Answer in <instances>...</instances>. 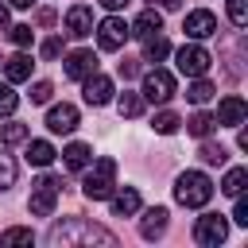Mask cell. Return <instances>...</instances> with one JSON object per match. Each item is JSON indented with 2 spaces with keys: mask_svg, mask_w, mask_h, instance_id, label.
<instances>
[{
  "mask_svg": "<svg viewBox=\"0 0 248 248\" xmlns=\"http://www.w3.org/2000/svg\"><path fill=\"white\" fill-rule=\"evenodd\" d=\"M46 240H50L54 248H70V244H105V248H112V244H116V236H112L108 229L89 225V221H81V217L58 221V225L46 232Z\"/></svg>",
  "mask_w": 248,
  "mask_h": 248,
  "instance_id": "6da1fadb",
  "label": "cell"
},
{
  "mask_svg": "<svg viewBox=\"0 0 248 248\" xmlns=\"http://www.w3.org/2000/svg\"><path fill=\"white\" fill-rule=\"evenodd\" d=\"M174 198H178V205H186V209H202V205L213 198V182H209V174H202V170H186V174H178V182H174Z\"/></svg>",
  "mask_w": 248,
  "mask_h": 248,
  "instance_id": "7a4b0ae2",
  "label": "cell"
},
{
  "mask_svg": "<svg viewBox=\"0 0 248 248\" xmlns=\"http://www.w3.org/2000/svg\"><path fill=\"white\" fill-rule=\"evenodd\" d=\"M112 186H116V159H97L93 167H89V174H85V182H81V194L89 198V202H105L108 194H112Z\"/></svg>",
  "mask_w": 248,
  "mask_h": 248,
  "instance_id": "3957f363",
  "label": "cell"
},
{
  "mask_svg": "<svg viewBox=\"0 0 248 248\" xmlns=\"http://www.w3.org/2000/svg\"><path fill=\"white\" fill-rule=\"evenodd\" d=\"M58 186H62V182H58L54 174H43V178L35 182L31 202H27L35 217H50V213H54V205H58Z\"/></svg>",
  "mask_w": 248,
  "mask_h": 248,
  "instance_id": "277c9868",
  "label": "cell"
},
{
  "mask_svg": "<svg viewBox=\"0 0 248 248\" xmlns=\"http://www.w3.org/2000/svg\"><path fill=\"white\" fill-rule=\"evenodd\" d=\"M225 236H229V221H225L221 213H205V217H198V225H194V240H198V244L217 248Z\"/></svg>",
  "mask_w": 248,
  "mask_h": 248,
  "instance_id": "5b68a950",
  "label": "cell"
},
{
  "mask_svg": "<svg viewBox=\"0 0 248 248\" xmlns=\"http://www.w3.org/2000/svg\"><path fill=\"white\" fill-rule=\"evenodd\" d=\"M174 58H178V70H182L186 78H205V70H209V62H213V58H209V50H205V46H198V43L182 46Z\"/></svg>",
  "mask_w": 248,
  "mask_h": 248,
  "instance_id": "8992f818",
  "label": "cell"
},
{
  "mask_svg": "<svg viewBox=\"0 0 248 248\" xmlns=\"http://www.w3.org/2000/svg\"><path fill=\"white\" fill-rule=\"evenodd\" d=\"M143 101H155V105H167L170 97H174V78L167 74V70H151L147 78H143V93H140Z\"/></svg>",
  "mask_w": 248,
  "mask_h": 248,
  "instance_id": "52a82bcc",
  "label": "cell"
},
{
  "mask_svg": "<svg viewBox=\"0 0 248 248\" xmlns=\"http://www.w3.org/2000/svg\"><path fill=\"white\" fill-rule=\"evenodd\" d=\"M97 43H101V50H120V46L128 43V23H124L120 16L101 19V23H97Z\"/></svg>",
  "mask_w": 248,
  "mask_h": 248,
  "instance_id": "ba28073f",
  "label": "cell"
},
{
  "mask_svg": "<svg viewBox=\"0 0 248 248\" xmlns=\"http://www.w3.org/2000/svg\"><path fill=\"white\" fill-rule=\"evenodd\" d=\"M182 31H186L190 39H209V35H217V16H213L209 8H194V12L182 19Z\"/></svg>",
  "mask_w": 248,
  "mask_h": 248,
  "instance_id": "9c48e42d",
  "label": "cell"
},
{
  "mask_svg": "<svg viewBox=\"0 0 248 248\" xmlns=\"http://www.w3.org/2000/svg\"><path fill=\"white\" fill-rule=\"evenodd\" d=\"M244 116H248L244 97H236V93L221 97V105H217V124H225V128H240V124H244Z\"/></svg>",
  "mask_w": 248,
  "mask_h": 248,
  "instance_id": "30bf717a",
  "label": "cell"
},
{
  "mask_svg": "<svg viewBox=\"0 0 248 248\" xmlns=\"http://www.w3.org/2000/svg\"><path fill=\"white\" fill-rule=\"evenodd\" d=\"M81 81H85V89H81V93H85V101H89V105H108V101H112V81H108L105 74H97V70H93V74H89V78H81Z\"/></svg>",
  "mask_w": 248,
  "mask_h": 248,
  "instance_id": "8fae6325",
  "label": "cell"
},
{
  "mask_svg": "<svg viewBox=\"0 0 248 248\" xmlns=\"http://www.w3.org/2000/svg\"><path fill=\"white\" fill-rule=\"evenodd\" d=\"M46 128H50L54 136L74 132V128H78V108H74V105H54V108L46 112Z\"/></svg>",
  "mask_w": 248,
  "mask_h": 248,
  "instance_id": "7c38bea8",
  "label": "cell"
},
{
  "mask_svg": "<svg viewBox=\"0 0 248 248\" xmlns=\"http://www.w3.org/2000/svg\"><path fill=\"white\" fill-rule=\"evenodd\" d=\"M66 31H70L74 39H85V35L93 31V12H89L85 4H74V8L66 12Z\"/></svg>",
  "mask_w": 248,
  "mask_h": 248,
  "instance_id": "4fadbf2b",
  "label": "cell"
},
{
  "mask_svg": "<svg viewBox=\"0 0 248 248\" xmlns=\"http://www.w3.org/2000/svg\"><path fill=\"white\" fill-rule=\"evenodd\" d=\"M93 70H97V54H93V50H74V54L66 58V78H74V81L89 78Z\"/></svg>",
  "mask_w": 248,
  "mask_h": 248,
  "instance_id": "5bb4252c",
  "label": "cell"
},
{
  "mask_svg": "<svg viewBox=\"0 0 248 248\" xmlns=\"http://www.w3.org/2000/svg\"><path fill=\"white\" fill-rule=\"evenodd\" d=\"M159 31H163V16H159L155 8L140 12V19L128 27V35H136V39H151V35H159Z\"/></svg>",
  "mask_w": 248,
  "mask_h": 248,
  "instance_id": "9a60e30c",
  "label": "cell"
},
{
  "mask_svg": "<svg viewBox=\"0 0 248 248\" xmlns=\"http://www.w3.org/2000/svg\"><path fill=\"white\" fill-rule=\"evenodd\" d=\"M167 217H170V213H167L163 205H151V209L143 213V221H140V232H143L147 240L163 236V232H167Z\"/></svg>",
  "mask_w": 248,
  "mask_h": 248,
  "instance_id": "2e32d148",
  "label": "cell"
},
{
  "mask_svg": "<svg viewBox=\"0 0 248 248\" xmlns=\"http://www.w3.org/2000/svg\"><path fill=\"white\" fill-rule=\"evenodd\" d=\"M62 163H66V170H85L93 163V147L89 143H70L62 151Z\"/></svg>",
  "mask_w": 248,
  "mask_h": 248,
  "instance_id": "e0dca14e",
  "label": "cell"
},
{
  "mask_svg": "<svg viewBox=\"0 0 248 248\" xmlns=\"http://www.w3.org/2000/svg\"><path fill=\"white\" fill-rule=\"evenodd\" d=\"M31 66H35L31 54H12V58L4 62V78H8V81H27V78H31Z\"/></svg>",
  "mask_w": 248,
  "mask_h": 248,
  "instance_id": "ac0fdd59",
  "label": "cell"
},
{
  "mask_svg": "<svg viewBox=\"0 0 248 248\" xmlns=\"http://www.w3.org/2000/svg\"><path fill=\"white\" fill-rule=\"evenodd\" d=\"M112 198V217H132L136 209H140V194L128 186V190H120V194H108Z\"/></svg>",
  "mask_w": 248,
  "mask_h": 248,
  "instance_id": "d6986e66",
  "label": "cell"
},
{
  "mask_svg": "<svg viewBox=\"0 0 248 248\" xmlns=\"http://www.w3.org/2000/svg\"><path fill=\"white\" fill-rule=\"evenodd\" d=\"M54 155H58V151H54L46 140H31V143H27V163H35V167H50Z\"/></svg>",
  "mask_w": 248,
  "mask_h": 248,
  "instance_id": "ffe728a7",
  "label": "cell"
},
{
  "mask_svg": "<svg viewBox=\"0 0 248 248\" xmlns=\"http://www.w3.org/2000/svg\"><path fill=\"white\" fill-rule=\"evenodd\" d=\"M213 128H217V116H213V112H194V116L186 120V132L198 136V140H205Z\"/></svg>",
  "mask_w": 248,
  "mask_h": 248,
  "instance_id": "44dd1931",
  "label": "cell"
},
{
  "mask_svg": "<svg viewBox=\"0 0 248 248\" xmlns=\"http://www.w3.org/2000/svg\"><path fill=\"white\" fill-rule=\"evenodd\" d=\"M167 54H170V43H167L163 35L143 39V62H159V58H167Z\"/></svg>",
  "mask_w": 248,
  "mask_h": 248,
  "instance_id": "7402d4cb",
  "label": "cell"
},
{
  "mask_svg": "<svg viewBox=\"0 0 248 248\" xmlns=\"http://www.w3.org/2000/svg\"><path fill=\"white\" fill-rule=\"evenodd\" d=\"M244 182H248V170H244V167H232V170L225 174V182H221V194L236 198V194H244Z\"/></svg>",
  "mask_w": 248,
  "mask_h": 248,
  "instance_id": "603a6c76",
  "label": "cell"
},
{
  "mask_svg": "<svg viewBox=\"0 0 248 248\" xmlns=\"http://www.w3.org/2000/svg\"><path fill=\"white\" fill-rule=\"evenodd\" d=\"M213 93H217V89H213V81H205V78H198V81H194V85L186 89V101H190V105H205V101H209Z\"/></svg>",
  "mask_w": 248,
  "mask_h": 248,
  "instance_id": "cb8c5ba5",
  "label": "cell"
},
{
  "mask_svg": "<svg viewBox=\"0 0 248 248\" xmlns=\"http://www.w3.org/2000/svg\"><path fill=\"white\" fill-rule=\"evenodd\" d=\"M116 108H120V116H140V112H143V97H140V93H124V97L116 101Z\"/></svg>",
  "mask_w": 248,
  "mask_h": 248,
  "instance_id": "d4e9b609",
  "label": "cell"
},
{
  "mask_svg": "<svg viewBox=\"0 0 248 248\" xmlns=\"http://www.w3.org/2000/svg\"><path fill=\"white\" fill-rule=\"evenodd\" d=\"M178 124H182V120H178L174 112H159V116L151 120V128H155L159 136H174V132H178Z\"/></svg>",
  "mask_w": 248,
  "mask_h": 248,
  "instance_id": "484cf974",
  "label": "cell"
},
{
  "mask_svg": "<svg viewBox=\"0 0 248 248\" xmlns=\"http://www.w3.org/2000/svg\"><path fill=\"white\" fill-rule=\"evenodd\" d=\"M198 155H202V163H209V167H221V163L229 159V151H225L221 143H202V151H198Z\"/></svg>",
  "mask_w": 248,
  "mask_h": 248,
  "instance_id": "4316f807",
  "label": "cell"
},
{
  "mask_svg": "<svg viewBox=\"0 0 248 248\" xmlns=\"http://www.w3.org/2000/svg\"><path fill=\"white\" fill-rule=\"evenodd\" d=\"M16 105H19V97H16L12 81H4V85H0V116H12V112H16Z\"/></svg>",
  "mask_w": 248,
  "mask_h": 248,
  "instance_id": "83f0119b",
  "label": "cell"
},
{
  "mask_svg": "<svg viewBox=\"0 0 248 248\" xmlns=\"http://www.w3.org/2000/svg\"><path fill=\"white\" fill-rule=\"evenodd\" d=\"M8 186H16V159L0 151V190H8Z\"/></svg>",
  "mask_w": 248,
  "mask_h": 248,
  "instance_id": "f1b7e54d",
  "label": "cell"
},
{
  "mask_svg": "<svg viewBox=\"0 0 248 248\" xmlns=\"http://www.w3.org/2000/svg\"><path fill=\"white\" fill-rule=\"evenodd\" d=\"M0 140H4L8 147H12V143H23V140H27V124H4V128H0Z\"/></svg>",
  "mask_w": 248,
  "mask_h": 248,
  "instance_id": "f546056e",
  "label": "cell"
},
{
  "mask_svg": "<svg viewBox=\"0 0 248 248\" xmlns=\"http://www.w3.org/2000/svg\"><path fill=\"white\" fill-rule=\"evenodd\" d=\"M229 19H232V27H244L248 23V0H229Z\"/></svg>",
  "mask_w": 248,
  "mask_h": 248,
  "instance_id": "4dcf8cb0",
  "label": "cell"
},
{
  "mask_svg": "<svg viewBox=\"0 0 248 248\" xmlns=\"http://www.w3.org/2000/svg\"><path fill=\"white\" fill-rule=\"evenodd\" d=\"M50 93H54V85H50V81H35V85H31V105H46V101H50Z\"/></svg>",
  "mask_w": 248,
  "mask_h": 248,
  "instance_id": "1f68e13d",
  "label": "cell"
},
{
  "mask_svg": "<svg viewBox=\"0 0 248 248\" xmlns=\"http://www.w3.org/2000/svg\"><path fill=\"white\" fill-rule=\"evenodd\" d=\"M35 236H31V229H8L4 236H0V244H31Z\"/></svg>",
  "mask_w": 248,
  "mask_h": 248,
  "instance_id": "d6a6232c",
  "label": "cell"
},
{
  "mask_svg": "<svg viewBox=\"0 0 248 248\" xmlns=\"http://www.w3.org/2000/svg\"><path fill=\"white\" fill-rule=\"evenodd\" d=\"M31 39H35V31H31L27 23H19V27H12V43H16V46H31Z\"/></svg>",
  "mask_w": 248,
  "mask_h": 248,
  "instance_id": "836d02e7",
  "label": "cell"
},
{
  "mask_svg": "<svg viewBox=\"0 0 248 248\" xmlns=\"http://www.w3.org/2000/svg\"><path fill=\"white\" fill-rule=\"evenodd\" d=\"M116 70H120V78L128 81V78H136V74H140V62H136V58H124V62H120Z\"/></svg>",
  "mask_w": 248,
  "mask_h": 248,
  "instance_id": "e575fe53",
  "label": "cell"
},
{
  "mask_svg": "<svg viewBox=\"0 0 248 248\" xmlns=\"http://www.w3.org/2000/svg\"><path fill=\"white\" fill-rule=\"evenodd\" d=\"M232 221H236V225H248V202H244L240 194H236V209H232Z\"/></svg>",
  "mask_w": 248,
  "mask_h": 248,
  "instance_id": "d590c367",
  "label": "cell"
},
{
  "mask_svg": "<svg viewBox=\"0 0 248 248\" xmlns=\"http://www.w3.org/2000/svg\"><path fill=\"white\" fill-rule=\"evenodd\" d=\"M62 54V39H46L43 43V58H58Z\"/></svg>",
  "mask_w": 248,
  "mask_h": 248,
  "instance_id": "8d00e7d4",
  "label": "cell"
},
{
  "mask_svg": "<svg viewBox=\"0 0 248 248\" xmlns=\"http://www.w3.org/2000/svg\"><path fill=\"white\" fill-rule=\"evenodd\" d=\"M35 23H39V27H50V23H54V8H39V12H35Z\"/></svg>",
  "mask_w": 248,
  "mask_h": 248,
  "instance_id": "74e56055",
  "label": "cell"
},
{
  "mask_svg": "<svg viewBox=\"0 0 248 248\" xmlns=\"http://www.w3.org/2000/svg\"><path fill=\"white\" fill-rule=\"evenodd\" d=\"M97 4H101V8H108V12H120L128 0H97Z\"/></svg>",
  "mask_w": 248,
  "mask_h": 248,
  "instance_id": "f35d334b",
  "label": "cell"
},
{
  "mask_svg": "<svg viewBox=\"0 0 248 248\" xmlns=\"http://www.w3.org/2000/svg\"><path fill=\"white\" fill-rule=\"evenodd\" d=\"M8 4H12V8H31L35 0H8Z\"/></svg>",
  "mask_w": 248,
  "mask_h": 248,
  "instance_id": "ab89813d",
  "label": "cell"
},
{
  "mask_svg": "<svg viewBox=\"0 0 248 248\" xmlns=\"http://www.w3.org/2000/svg\"><path fill=\"white\" fill-rule=\"evenodd\" d=\"M182 0H159V8H178Z\"/></svg>",
  "mask_w": 248,
  "mask_h": 248,
  "instance_id": "60d3db41",
  "label": "cell"
},
{
  "mask_svg": "<svg viewBox=\"0 0 248 248\" xmlns=\"http://www.w3.org/2000/svg\"><path fill=\"white\" fill-rule=\"evenodd\" d=\"M0 27H8V8L0 4Z\"/></svg>",
  "mask_w": 248,
  "mask_h": 248,
  "instance_id": "b9f144b4",
  "label": "cell"
}]
</instances>
